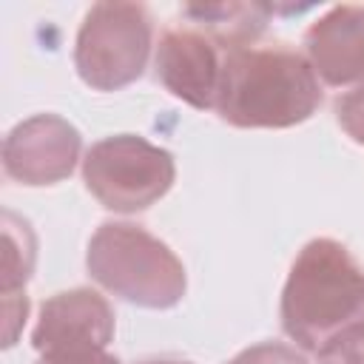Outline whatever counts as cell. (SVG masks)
I'll use <instances>...</instances> for the list:
<instances>
[{
  "mask_svg": "<svg viewBox=\"0 0 364 364\" xmlns=\"http://www.w3.org/2000/svg\"><path fill=\"white\" fill-rule=\"evenodd\" d=\"M225 51L193 26H171L159 34L154 68L156 80L196 111L216 108Z\"/></svg>",
  "mask_w": 364,
  "mask_h": 364,
  "instance_id": "cell-8",
  "label": "cell"
},
{
  "mask_svg": "<svg viewBox=\"0 0 364 364\" xmlns=\"http://www.w3.org/2000/svg\"><path fill=\"white\" fill-rule=\"evenodd\" d=\"M85 267L111 296L145 310L176 307L188 290L182 259L131 222H102L88 239Z\"/></svg>",
  "mask_w": 364,
  "mask_h": 364,
  "instance_id": "cell-3",
  "label": "cell"
},
{
  "mask_svg": "<svg viewBox=\"0 0 364 364\" xmlns=\"http://www.w3.org/2000/svg\"><path fill=\"white\" fill-rule=\"evenodd\" d=\"M154 20L142 3H94L74 40V68L94 91H119L145 74Z\"/></svg>",
  "mask_w": 364,
  "mask_h": 364,
  "instance_id": "cell-4",
  "label": "cell"
},
{
  "mask_svg": "<svg viewBox=\"0 0 364 364\" xmlns=\"http://www.w3.org/2000/svg\"><path fill=\"white\" fill-rule=\"evenodd\" d=\"M139 364H191V361H171V358H151V361H139Z\"/></svg>",
  "mask_w": 364,
  "mask_h": 364,
  "instance_id": "cell-17",
  "label": "cell"
},
{
  "mask_svg": "<svg viewBox=\"0 0 364 364\" xmlns=\"http://www.w3.org/2000/svg\"><path fill=\"white\" fill-rule=\"evenodd\" d=\"M336 119H338V125L344 128V134L353 142L364 145V82L355 85V88H350L344 97H338V102H336Z\"/></svg>",
  "mask_w": 364,
  "mask_h": 364,
  "instance_id": "cell-14",
  "label": "cell"
},
{
  "mask_svg": "<svg viewBox=\"0 0 364 364\" xmlns=\"http://www.w3.org/2000/svg\"><path fill=\"white\" fill-rule=\"evenodd\" d=\"M43 364H119V358L111 355L108 350H102V353H85V355H71V358L43 361Z\"/></svg>",
  "mask_w": 364,
  "mask_h": 364,
  "instance_id": "cell-16",
  "label": "cell"
},
{
  "mask_svg": "<svg viewBox=\"0 0 364 364\" xmlns=\"http://www.w3.org/2000/svg\"><path fill=\"white\" fill-rule=\"evenodd\" d=\"M82 136L60 114H34L3 139V171L17 185L43 188L68 179L80 162Z\"/></svg>",
  "mask_w": 364,
  "mask_h": 364,
  "instance_id": "cell-7",
  "label": "cell"
},
{
  "mask_svg": "<svg viewBox=\"0 0 364 364\" xmlns=\"http://www.w3.org/2000/svg\"><path fill=\"white\" fill-rule=\"evenodd\" d=\"M364 307V267L336 239H310L290 264L279 318L299 350H318Z\"/></svg>",
  "mask_w": 364,
  "mask_h": 364,
  "instance_id": "cell-2",
  "label": "cell"
},
{
  "mask_svg": "<svg viewBox=\"0 0 364 364\" xmlns=\"http://www.w3.org/2000/svg\"><path fill=\"white\" fill-rule=\"evenodd\" d=\"M316 364H364V321H350L336 330L318 350Z\"/></svg>",
  "mask_w": 364,
  "mask_h": 364,
  "instance_id": "cell-12",
  "label": "cell"
},
{
  "mask_svg": "<svg viewBox=\"0 0 364 364\" xmlns=\"http://www.w3.org/2000/svg\"><path fill=\"white\" fill-rule=\"evenodd\" d=\"M114 338V310L91 287L54 293L43 301L31 330V347L43 361L102 353Z\"/></svg>",
  "mask_w": 364,
  "mask_h": 364,
  "instance_id": "cell-6",
  "label": "cell"
},
{
  "mask_svg": "<svg viewBox=\"0 0 364 364\" xmlns=\"http://www.w3.org/2000/svg\"><path fill=\"white\" fill-rule=\"evenodd\" d=\"M26 316H28L26 293L3 296V347H11L17 341V333L26 324Z\"/></svg>",
  "mask_w": 364,
  "mask_h": 364,
  "instance_id": "cell-15",
  "label": "cell"
},
{
  "mask_svg": "<svg viewBox=\"0 0 364 364\" xmlns=\"http://www.w3.org/2000/svg\"><path fill=\"white\" fill-rule=\"evenodd\" d=\"M176 179L173 154L136 134H114L82 156L88 193L114 213H136L156 205Z\"/></svg>",
  "mask_w": 364,
  "mask_h": 364,
  "instance_id": "cell-5",
  "label": "cell"
},
{
  "mask_svg": "<svg viewBox=\"0 0 364 364\" xmlns=\"http://www.w3.org/2000/svg\"><path fill=\"white\" fill-rule=\"evenodd\" d=\"M228 364H307V358L301 355V350H296V344L262 341V344L245 347Z\"/></svg>",
  "mask_w": 364,
  "mask_h": 364,
  "instance_id": "cell-13",
  "label": "cell"
},
{
  "mask_svg": "<svg viewBox=\"0 0 364 364\" xmlns=\"http://www.w3.org/2000/svg\"><path fill=\"white\" fill-rule=\"evenodd\" d=\"M37 259V239L26 219L6 210L3 213V296L26 293Z\"/></svg>",
  "mask_w": 364,
  "mask_h": 364,
  "instance_id": "cell-11",
  "label": "cell"
},
{
  "mask_svg": "<svg viewBox=\"0 0 364 364\" xmlns=\"http://www.w3.org/2000/svg\"><path fill=\"white\" fill-rule=\"evenodd\" d=\"M321 105V82L307 57L290 46L225 51L216 114L233 128H293Z\"/></svg>",
  "mask_w": 364,
  "mask_h": 364,
  "instance_id": "cell-1",
  "label": "cell"
},
{
  "mask_svg": "<svg viewBox=\"0 0 364 364\" xmlns=\"http://www.w3.org/2000/svg\"><path fill=\"white\" fill-rule=\"evenodd\" d=\"M273 6L264 3H191L182 6V17L208 34L222 51L253 46L267 28Z\"/></svg>",
  "mask_w": 364,
  "mask_h": 364,
  "instance_id": "cell-10",
  "label": "cell"
},
{
  "mask_svg": "<svg viewBox=\"0 0 364 364\" xmlns=\"http://www.w3.org/2000/svg\"><path fill=\"white\" fill-rule=\"evenodd\" d=\"M304 57L318 82L333 88L364 82V3L327 9L304 31Z\"/></svg>",
  "mask_w": 364,
  "mask_h": 364,
  "instance_id": "cell-9",
  "label": "cell"
}]
</instances>
